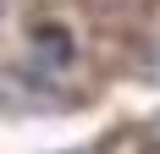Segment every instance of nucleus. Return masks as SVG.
<instances>
[{
	"instance_id": "1",
	"label": "nucleus",
	"mask_w": 160,
	"mask_h": 154,
	"mask_svg": "<svg viewBox=\"0 0 160 154\" xmlns=\"http://www.w3.org/2000/svg\"><path fill=\"white\" fill-rule=\"evenodd\" d=\"M33 44H39V55H44V61H55V66L72 61V39H66V28H55V22H44V28L33 33Z\"/></svg>"
},
{
	"instance_id": "2",
	"label": "nucleus",
	"mask_w": 160,
	"mask_h": 154,
	"mask_svg": "<svg viewBox=\"0 0 160 154\" xmlns=\"http://www.w3.org/2000/svg\"><path fill=\"white\" fill-rule=\"evenodd\" d=\"M144 149L160 154V116H149V127H144Z\"/></svg>"
}]
</instances>
